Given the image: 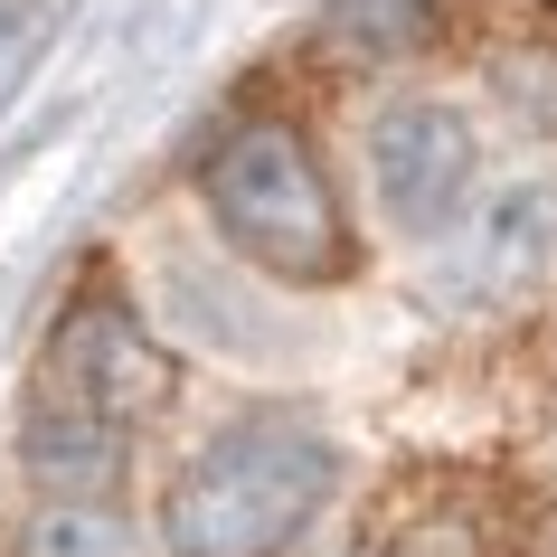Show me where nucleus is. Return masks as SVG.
I'll use <instances>...</instances> for the list:
<instances>
[{
    "label": "nucleus",
    "instance_id": "nucleus-1",
    "mask_svg": "<svg viewBox=\"0 0 557 557\" xmlns=\"http://www.w3.org/2000/svg\"><path fill=\"white\" fill-rule=\"evenodd\" d=\"M331 482H341V454L322 425L246 416L189 454V472L161 500V539H171V557H284L322 520Z\"/></svg>",
    "mask_w": 557,
    "mask_h": 557
},
{
    "label": "nucleus",
    "instance_id": "nucleus-2",
    "mask_svg": "<svg viewBox=\"0 0 557 557\" xmlns=\"http://www.w3.org/2000/svg\"><path fill=\"white\" fill-rule=\"evenodd\" d=\"M208 218L274 284H341L350 274V227H341L331 171L294 123H246V133L218 143V161H208Z\"/></svg>",
    "mask_w": 557,
    "mask_h": 557
},
{
    "label": "nucleus",
    "instance_id": "nucleus-3",
    "mask_svg": "<svg viewBox=\"0 0 557 557\" xmlns=\"http://www.w3.org/2000/svg\"><path fill=\"white\" fill-rule=\"evenodd\" d=\"M161 397H171V350L133 322V302L114 284L66 294V312L48 322V350H38V416L133 435L143 416H161Z\"/></svg>",
    "mask_w": 557,
    "mask_h": 557
},
{
    "label": "nucleus",
    "instance_id": "nucleus-4",
    "mask_svg": "<svg viewBox=\"0 0 557 557\" xmlns=\"http://www.w3.org/2000/svg\"><path fill=\"white\" fill-rule=\"evenodd\" d=\"M472 161H482V143H472V123L454 114V104H387L379 133H369L379 199H387V218L407 236L454 227V208H463V189H472Z\"/></svg>",
    "mask_w": 557,
    "mask_h": 557
},
{
    "label": "nucleus",
    "instance_id": "nucleus-5",
    "mask_svg": "<svg viewBox=\"0 0 557 557\" xmlns=\"http://www.w3.org/2000/svg\"><path fill=\"white\" fill-rule=\"evenodd\" d=\"M548 264H557V189L548 180H520V189H500V199L482 208V227L463 236L454 294L500 302V294H520V284H539Z\"/></svg>",
    "mask_w": 557,
    "mask_h": 557
},
{
    "label": "nucleus",
    "instance_id": "nucleus-6",
    "mask_svg": "<svg viewBox=\"0 0 557 557\" xmlns=\"http://www.w3.org/2000/svg\"><path fill=\"white\" fill-rule=\"evenodd\" d=\"M369 557H482V520H472L463 492L407 482V492H387L379 529H369Z\"/></svg>",
    "mask_w": 557,
    "mask_h": 557
},
{
    "label": "nucleus",
    "instance_id": "nucleus-7",
    "mask_svg": "<svg viewBox=\"0 0 557 557\" xmlns=\"http://www.w3.org/2000/svg\"><path fill=\"white\" fill-rule=\"evenodd\" d=\"M425 20H435V0H331L322 10V38L341 48V58H407L416 38H425Z\"/></svg>",
    "mask_w": 557,
    "mask_h": 557
},
{
    "label": "nucleus",
    "instance_id": "nucleus-8",
    "mask_svg": "<svg viewBox=\"0 0 557 557\" xmlns=\"http://www.w3.org/2000/svg\"><path fill=\"white\" fill-rule=\"evenodd\" d=\"M20 557H133V529L104 500H48L20 529Z\"/></svg>",
    "mask_w": 557,
    "mask_h": 557
},
{
    "label": "nucleus",
    "instance_id": "nucleus-9",
    "mask_svg": "<svg viewBox=\"0 0 557 557\" xmlns=\"http://www.w3.org/2000/svg\"><path fill=\"white\" fill-rule=\"evenodd\" d=\"M500 86H510V104H520L539 133H557V58H510Z\"/></svg>",
    "mask_w": 557,
    "mask_h": 557
},
{
    "label": "nucleus",
    "instance_id": "nucleus-10",
    "mask_svg": "<svg viewBox=\"0 0 557 557\" xmlns=\"http://www.w3.org/2000/svg\"><path fill=\"white\" fill-rule=\"evenodd\" d=\"M510 557H557V500L520 510V529H510Z\"/></svg>",
    "mask_w": 557,
    "mask_h": 557
},
{
    "label": "nucleus",
    "instance_id": "nucleus-11",
    "mask_svg": "<svg viewBox=\"0 0 557 557\" xmlns=\"http://www.w3.org/2000/svg\"><path fill=\"white\" fill-rule=\"evenodd\" d=\"M548 10H557V0H548Z\"/></svg>",
    "mask_w": 557,
    "mask_h": 557
}]
</instances>
